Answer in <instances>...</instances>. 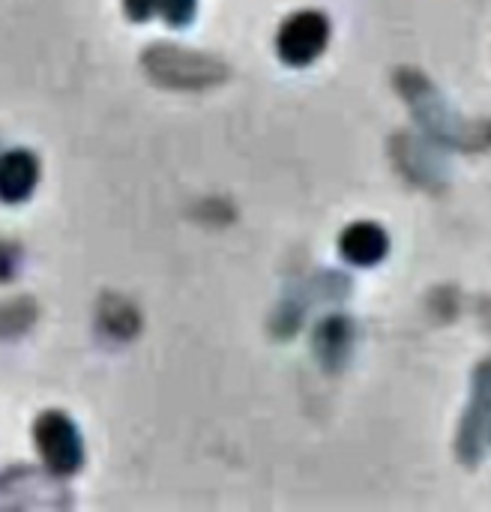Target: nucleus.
Listing matches in <instances>:
<instances>
[{"mask_svg":"<svg viewBox=\"0 0 491 512\" xmlns=\"http://www.w3.org/2000/svg\"><path fill=\"white\" fill-rule=\"evenodd\" d=\"M330 39V21L321 12H294L282 27H279V57L288 66H309L315 57H321V51L327 48Z\"/></svg>","mask_w":491,"mask_h":512,"instance_id":"7ed1b4c3","label":"nucleus"},{"mask_svg":"<svg viewBox=\"0 0 491 512\" xmlns=\"http://www.w3.org/2000/svg\"><path fill=\"white\" fill-rule=\"evenodd\" d=\"M39 183V159L30 150L0 153V201L21 204L33 195Z\"/></svg>","mask_w":491,"mask_h":512,"instance_id":"20e7f679","label":"nucleus"},{"mask_svg":"<svg viewBox=\"0 0 491 512\" xmlns=\"http://www.w3.org/2000/svg\"><path fill=\"white\" fill-rule=\"evenodd\" d=\"M144 66L159 84H171V87H201V84H213L216 78H222V66L174 45L147 48Z\"/></svg>","mask_w":491,"mask_h":512,"instance_id":"f03ea898","label":"nucleus"},{"mask_svg":"<svg viewBox=\"0 0 491 512\" xmlns=\"http://www.w3.org/2000/svg\"><path fill=\"white\" fill-rule=\"evenodd\" d=\"M198 0H156V12L171 24V27H186L195 18Z\"/></svg>","mask_w":491,"mask_h":512,"instance_id":"0eeeda50","label":"nucleus"},{"mask_svg":"<svg viewBox=\"0 0 491 512\" xmlns=\"http://www.w3.org/2000/svg\"><path fill=\"white\" fill-rule=\"evenodd\" d=\"M33 321V306L30 303H12L0 309V336L21 333Z\"/></svg>","mask_w":491,"mask_h":512,"instance_id":"423d86ee","label":"nucleus"},{"mask_svg":"<svg viewBox=\"0 0 491 512\" xmlns=\"http://www.w3.org/2000/svg\"><path fill=\"white\" fill-rule=\"evenodd\" d=\"M15 267H18V249L9 243H0V282L12 279Z\"/></svg>","mask_w":491,"mask_h":512,"instance_id":"6e6552de","label":"nucleus"},{"mask_svg":"<svg viewBox=\"0 0 491 512\" xmlns=\"http://www.w3.org/2000/svg\"><path fill=\"white\" fill-rule=\"evenodd\" d=\"M33 441L36 453L48 474L54 477H72L84 465V444L75 429V423L60 411H45L33 423Z\"/></svg>","mask_w":491,"mask_h":512,"instance_id":"f257e3e1","label":"nucleus"},{"mask_svg":"<svg viewBox=\"0 0 491 512\" xmlns=\"http://www.w3.org/2000/svg\"><path fill=\"white\" fill-rule=\"evenodd\" d=\"M339 249H342V255L351 264H357V267H375L378 261L387 258L390 240H387V231L378 228L375 222H357V225H351L339 237Z\"/></svg>","mask_w":491,"mask_h":512,"instance_id":"39448f33","label":"nucleus"},{"mask_svg":"<svg viewBox=\"0 0 491 512\" xmlns=\"http://www.w3.org/2000/svg\"><path fill=\"white\" fill-rule=\"evenodd\" d=\"M123 9L132 21H147L156 12V0H123Z\"/></svg>","mask_w":491,"mask_h":512,"instance_id":"1a4fd4ad","label":"nucleus"}]
</instances>
